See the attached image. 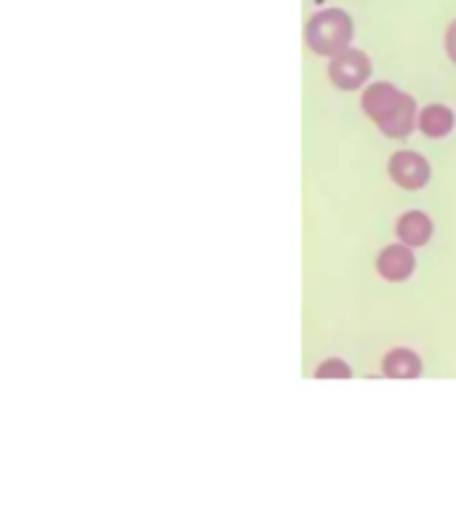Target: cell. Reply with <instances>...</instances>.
<instances>
[{
	"label": "cell",
	"instance_id": "1",
	"mask_svg": "<svg viewBox=\"0 0 456 512\" xmlns=\"http://www.w3.org/2000/svg\"><path fill=\"white\" fill-rule=\"evenodd\" d=\"M360 110L387 139L403 142L416 131L419 104L414 94H408L390 80H368L360 91Z\"/></svg>",
	"mask_w": 456,
	"mask_h": 512
},
{
	"label": "cell",
	"instance_id": "2",
	"mask_svg": "<svg viewBox=\"0 0 456 512\" xmlns=\"http://www.w3.org/2000/svg\"><path fill=\"white\" fill-rule=\"evenodd\" d=\"M302 38L310 54L331 59L355 43V19L344 8H320L304 22Z\"/></svg>",
	"mask_w": 456,
	"mask_h": 512
},
{
	"label": "cell",
	"instance_id": "3",
	"mask_svg": "<svg viewBox=\"0 0 456 512\" xmlns=\"http://www.w3.org/2000/svg\"><path fill=\"white\" fill-rule=\"evenodd\" d=\"M374 75V62L363 48H344L334 54L326 64V78L336 91L352 94V91H363L368 80Z\"/></svg>",
	"mask_w": 456,
	"mask_h": 512
},
{
	"label": "cell",
	"instance_id": "4",
	"mask_svg": "<svg viewBox=\"0 0 456 512\" xmlns=\"http://www.w3.org/2000/svg\"><path fill=\"white\" fill-rule=\"evenodd\" d=\"M387 176L395 187L406 192L424 190L432 179L430 160L416 150H398L392 152L387 160Z\"/></svg>",
	"mask_w": 456,
	"mask_h": 512
},
{
	"label": "cell",
	"instance_id": "5",
	"mask_svg": "<svg viewBox=\"0 0 456 512\" xmlns=\"http://www.w3.org/2000/svg\"><path fill=\"white\" fill-rule=\"evenodd\" d=\"M376 275L384 283H406L408 278H414L416 272V251L406 243H390L376 254Z\"/></svg>",
	"mask_w": 456,
	"mask_h": 512
},
{
	"label": "cell",
	"instance_id": "6",
	"mask_svg": "<svg viewBox=\"0 0 456 512\" xmlns=\"http://www.w3.org/2000/svg\"><path fill=\"white\" fill-rule=\"evenodd\" d=\"M395 238L414 248V251L430 246V240L435 238V222L422 208H408L395 219Z\"/></svg>",
	"mask_w": 456,
	"mask_h": 512
},
{
	"label": "cell",
	"instance_id": "7",
	"mask_svg": "<svg viewBox=\"0 0 456 512\" xmlns=\"http://www.w3.org/2000/svg\"><path fill=\"white\" fill-rule=\"evenodd\" d=\"M424 374V360L414 347H392L382 355V376L384 379H398V382H411Z\"/></svg>",
	"mask_w": 456,
	"mask_h": 512
},
{
	"label": "cell",
	"instance_id": "8",
	"mask_svg": "<svg viewBox=\"0 0 456 512\" xmlns=\"http://www.w3.org/2000/svg\"><path fill=\"white\" fill-rule=\"evenodd\" d=\"M456 128V112L448 107V104L432 102L419 107V115H416V131L427 139H446V136L454 134Z\"/></svg>",
	"mask_w": 456,
	"mask_h": 512
},
{
	"label": "cell",
	"instance_id": "9",
	"mask_svg": "<svg viewBox=\"0 0 456 512\" xmlns=\"http://www.w3.org/2000/svg\"><path fill=\"white\" fill-rule=\"evenodd\" d=\"M312 376L315 379H336V382H344V379H352L355 376V371H352V366L347 363L344 358H339V355H331V358L320 360L318 366H315V371H312Z\"/></svg>",
	"mask_w": 456,
	"mask_h": 512
},
{
	"label": "cell",
	"instance_id": "10",
	"mask_svg": "<svg viewBox=\"0 0 456 512\" xmlns=\"http://www.w3.org/2000/svg\"><path fill=\"white\" fill-rule=\"evenodd\" d=\"M443 48H446L448 62L456 64V19H451L446 32H443Z\"/></svg>",
	"mask_w": 456,
	"mask_h": 512
}]
</instances>
